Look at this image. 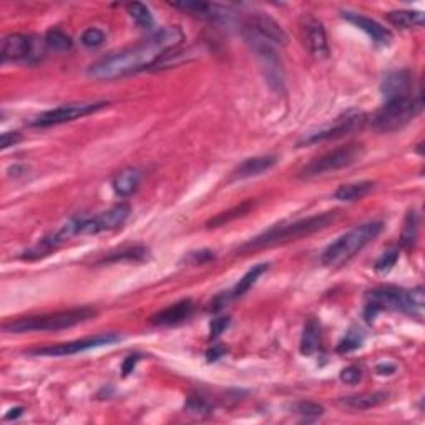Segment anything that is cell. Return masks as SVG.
Returning <instances> with one entry per match:
<instances>
[{
	"mask_svg": "<svg viewBox=\"0 0 425 425\" xmlns=\"http://www.w3.org/2000/svg\"><path fill=\"white\" fill-rule=\"evenodd\" d=\"M181 42L183 32L178 27L160 28L138 44L100 58L88 69V75L95 80H117L138 74L160 63L161 58L167 57Z\"/></svg>",
	"mask_w": 425,
	"mask_h": 425,
	"instance_id": "cell-1",
	"label": "cell"
},
{
	"mask_svg": "<svg viewBox=\"0 0 425 425\" xmlns=\"http://www.w3.org/2000/svg\"><path fill=\"white\" fill-rule=\"evenodd\" d=\"M338 218V211H327L321 212V215L309 216V218L292 221L288 224H276L271 229L262 233L248 243L241 246V251H256L271 248V246H278L289 243V241H297L304 236H311L314 233L322 231L327 226L334 223Z\"/></svg>",
	"mask_w": 425,
	"mask_h": 425,
	"instance_id": "cell-2",
	"label": "cell"
},
{
	"mask_svg": "<svg viewBox=\"0 0 425 425\" xmlns=\"http://www.w3.org/2000/svg\"><path fill=\"white\" fill-rule=\"evenodd\" d=\"M97 316V311L92 308H75L57 311L42 316H28L3 324V331L8 334H25V333H50V331L70 329L83 322L90 321Z\"/></svg>",
	"mask_w": 425,
	"mask_h": 425,
	"instance_id": "cell-3",
	"label": "cell"
},
{
	"mask_svg": "<svg viewBox=\"0 0 425 425\" xmlns=\"http://www.w3.org/2000/svg\"><path fill=\"white\" fill-rule=\"evenodd\" d=\"M384 229V224L381 221H371L364 223L360 226L351 229L349 233L342 235L326 248L321 256V262L327 267H341L349 262L357 253H360L365 246L372 243L381 231Z\"/></svg>",
	"mask_w": 425,
	"mask_h": 425,
	"instance_id": "cell-4",
	"label": "cell"
},
{
	"mask_svg": "<svg viewBox=\"0 0 425 425\" xmlns=\"http://www.w3.org/2000/svg\"><path fill=\"white\" fill-rule=\"evenodd\" d=\"M422 95H409L406 99L385 101L384 105L372 115L371 125L381 133H390L403 128L422 112Z\"/></svg>",
	"mask_w": 425,
	"mask_h": 425,
	"instance_id": "cell-5",
	"label": "cell"
},
{
	"mask_svg": "<svg viewBox=\"0 0 425 425\" xmlns=\"http://www.w3.org/2000/svg\"><path fill=\"white\" fill-rule=\"evenodd\" d=\"M364 144L360 143H349L344 144V147L335 148L324 153V155L317 156L312 161H309L306 167L301 169L299 176L301 178H314L326 175V173L338 172L346 167H351L364 156Z\"/></svg>",
	"mask_w": 425,
	"mask_h": 425,
	"instance_id": "cell-6",
	"label": "cell"
},
{
	"mask_svg": "<svg viewBox=\"0 0 425 425\" xmlns=\"http://www.w3.org/2000/svg\"><path fill=\"white\" fill-rule=\"evenodd\" d=\"M131 208L125 203L115 205L110 210L101 211L95 216H75L69 219L75 236H87V235H99V233L112 231V229L120 228L126 219H128Z\"/></svg>",
	"mask_w": 425,
	"mask_h": 425,
	"instance_id": "cell-7",
	"label": "cell"
},
{
	"mask_svg": "<svg viewBox=\"0 0 425 425\" xmlns=\"http://www.w3.org/2000/svg\"><path fill=\"white\" fill-rule=\"evenodd\" d=\"M381 311H397L406 312L410 316L409 294L406 289H399L394 286H382L376 288L372 291H367L365 294V309L364 316L369 322L377 316Z\"/></svg>",
	"mask_w": 425,
	"mask_h": 425,
	"instance_id": "cell-8",
	"label": "cell"
},
{
	"mask_svg": "<svg viewBox=\"0 0 425 425\" xmlns=\"http://www.w3.org/2000/svg\"><path fill=\"white\" fill-rule=\"evenodd\" d=\"M110 101H75V103H67L57 108L49 110V112L40 113L38 117L31 122V126L35 128H49V126L62 125V123L74 122L76 118H83L87 115L100 112L101 108L108 106Z\"/></svg>",
	"mask_w": 425,
	"mask_h": 425,
	"instance_id": "cell-9",
	"label": "cell"
},
{
	"mask_svg": "<svg viewBox=\"0 0 425 425\" xmlns=\"http://www.w3.org/2000/svg\"><path fill=\"white\" fill-rule=\"evenodd\" d=\"M243 37L248 42L254 53H256L258 60L261 62V67L265 69L266 78L269 82L271 87H274L276 90H281L284 85V75L281 69V62H279L278 53H276L273 44L256 35L253 31H249L248 27L243 28Z\"/></svg>",
	"mask_w": 425,
	"mask_h": 425,
	"instance_id": "cell-10",
	"label": "cell"
},
{
	"mask_svg": "<svg viewBox=\"0 0 425 425\" xmlns=\"http://www.w3.org/2000/svg\"><path fill=\"white\" fill-rule=\"evenodd\" d=\"M365 115L362 113H347L341 118H335L333 123L324 126H319L316 130H311L309 133H306L301 142L297 143L299 147H304V144H314V143H321L326 142V140H334V138H341L344 135L354 133V131L360 130L365 125Z\"/></svg>",
	"mask_w": 425,
	"mask_h": 425,
	"instance_id": "cell-11",
	"label": "cell"
},
{
	"mask_svg": "<svg viewBox=\"0 0 425 425\" xmlns=\"http://www.w3.org/2000/svg\"><path fill=\"white\" fill-rule=\"evenodd\" d=\"M120 341H122V335H118V334H113V333L99 334V335H93V338L78 339V341L42 347V349L31 351L28 354L49 356V357H65V356H74V354H78V352H85L90 349H99V347L112 346V344L120 342Z\"/></svg>",
	"mask_w": 425,
	"mask_h": 425,
	"instance_id": "cell-12",
	"label": "cell"
},
{
	"mask_svg": "<svg viewBox=\"0 0 425 425\" xmlns=\"http://www.w3.org/2000/svg\"><path fill=\"white\" fill-rule=\"evenodd\" d=\"M244 27H248L249 31H253L256 35L265 38V40H267L273 45L283 47L288 44V33L283 31L281 25L276 22L273 17L261 14V12L251 15L249 19L246 20Z\"/></svg>",
	"mask_w": 425,
	"mask_h": 425,
	"instance_id": "cell-13",
	"label": "cell"
},
{
	"mask_svg": "<svg viewBox=\"0 0 425 425\" xmlns=\"http://www.w3.org/2000/svg\"><path fill=\"white\" fill-rule=\"evenodd\" d=\"M0 55L3 62H27L35 55V40L24 33H10L3 38Z\"/></svg>",
	"mask_w": 425,
	"mask_h": 425,
	"instance_id": "cell-14",
	"label": "cell"
},
{
	"mask_svg": "<svg viewBox=\"0 0 425 425\" xmlns=\"http://www.w3.org/2000/svg\"><path fill=\"white\" fill-rule=\"evenodd\" d=\"M342 17L347 20V22L356 25L359 31H362L365 35L371 37L374 44L389 45L390 42L394 40L392 32H390L388 27H384V25L377 22V20L369 19V17H365L362 14H356V12H349V10H344Z\"/></svg>",
	"mask_w": 425,
	"mask_h": 425,
	"instance_id": "cell-15",
	"label": "cell"
},
{
	"mask_svg": "<svg viewBox=\"0 0 425 425\" xmlns=\"http://www.w3.org/2000/svg\"><path fill=\"white\" fill-rule=\"evenodd\" d=\"M303 33L306 47H308V50L311 52L312 57L326 58L327 55H329L326 31L317 19H314L311 15L306 17L303 22Z\"/></svg>",
	"mask_w": 425,
	"mask_h": 425,
	"instance_id": "cell-16",
	"label": "cell"
},
{
	"mask_svg": "<svg viewBox=\"0 0 425 425\" xmlns=\"http://www.w3.org/2000/svg\"><path fill=\"white\" fill-rule=\"evenodd\" d=\"M382 97L385 101H392L399 99H406L412 95V75L407 70L390 72L385 75L381 85Z\"/></svg>",
	"mask_w": 425,
	"mask_h": 425,
	"instance_id": "cell-17",
	"label": "cell"
},
{
	"mask_svg": "<svg viewBox=\"0 0 425 425\" xmlns=\"http://www.w3.org/2000/svg\"><path fill=\"white\" fill-rule=\"evenodd\" d=\"M194 311V303L191 299H183L180 303L168 306L163 311L151 316V322L156 326H176L191 317Z\"/></svg>",
	"mask_w": 425,
	"mask_h": 425,
	"instance_id": "cell-18",
	"label": "cell"
},
{
	"mask_svg": "<svg viewBox=\"0 0 425 425\" xmlns=\"http://www.w3.org/2000/svg\"><path fill=\"white\" fill-rule=\"evenodd\" d=\"M276 163H278V158L273 155L248 158L235 169V173H233V180H248V178L259 176L262 175V173L269 172Z\"/></svg>",
	"mask_w": 425,
	"mask_h": 425,
	"instance_id": "cell-19",
	"label": "cell"
},
{
	"mask_svg": "<svg viewBox=\"0 0 425 425\" xmlns=\"http://www.w3.org/2000/svg\"><path fill=\"white\" fill-rule=\"evenodd\" d=\"M143 173L137 168H126L113 178V191L122 198H128L137 193L142 185Z\"/></svg>",
	"mask_w": 425,
	"mask_h": 425,
	"instance_id": "cell-20",
	"label": "cell"
},
{
	"mask_svg": "<svg viewBox=\"0 0 425 425\" xmlns=\"http://www.w3.org/2000/svg\"><path fill=\"white\" fill-rule=\"evenodd\" d=\"M388 397H389L388 392L377 390V392H362L357 395H349V397L341 399V403L342 406L349 407L352 410H369L377 406H382V403L388 401Z\"/></svg>",
	"mask_w": 425,
	"mask_h": 425,
	"instance_id": "cell-21",
	"label": "cell"
},
{
	"mask_svg": "<svg viewBox=\"0 0 425 425\" xmlns=\"http://www.w3.org/2000/svg\"><path fill=\"white\" fill-rule=\"evenodd\" d=\"M172 7L180 8L183 12H188L191 15L201 17V19H211V20H218L226 14V8L216 6V3H206V2H175L172 3Z\"/></svg>",
	"mask_w": 425,
	"mask_h": 425,
	"instance_id": "cell-22",
	"label": "cell"
},
{
	"mask_svg": "<svg viewBox=\"0 0 425 425\" xmlns=\"http://www.w3.org/2000/svg\"><path fill=\"white\" fill-rule=\"evenodd\" d=\"M319 344H321V324H319L317 319H309L303 329V335H301V354L312 356L319 349Z\"/></svg>",
	"mask_w": 425,
	"mask_h": 425,
	"instance_id": "cell-23",
	"label": "cell"
},
{
	"mask_svg": "<svg viewBox=\"0 0 425 425\" xmlns=\"http://www.w3.org/2000/svg\"><path fill=\"white\" fill-rule=\"evenodd\" d=\"M376 183L372 181H359V183H349V185H342L335 190L334 198L338 201H357V199L367 197L374 190Z\"/></svg>",
	"mask_w": 425,
	"mask_h": 425,
	"instance_id": "cell-24",
	"label": "cell"
},
{
	"mask_svg": "<svg viewBox=\"0 0 425 425\" xmlns=\"http://www.w3.org/2000/svg\"><path fill=\"white\" fill-rule=\"evenodd\" d=\"M388 20L395 27L419 28L424 27V14L419 10H394L388 14Z\"/></svg>",
	"mask_w": 425,
	"mask_h": 425,
	"instance_id": "cell-25",
	"label": "cell"
},
{
	"mask_svg": "<svg viewBox=\"0 0 425 425\" xmlns=\"http://www.w3.org/2000/svg\"><path fill=\"white\" fill-rule=\"evenodd\" d=\"M253 208H254V201H253V199H248V201L241 203L240 206H235L233 210L219 212L218 216H215V218L208 221V226H210V228L224 226V224L231 223V221L241 218V216H246L251 210H253Z\"/></svg>",
	"mask_w": 425,
	"mask_h": 425,
	"instance_id": "cell-26",
	"label": "cell"
},
{
	"mask_svg": "<svg viewBox=\"0 0 425 425\" xmlns=\"http://www.w3.org/2000/svg\"><path fill=\"white\" fill-rule=\"evenodd\" d=\"M267 267H269V266H267L266 262H261V265H256V266L251 267L248 273H246V274L243 276V278L240 279V283L236 284L235 289H233V291H229V292H231V296H233V297L244 296L246 292H248L249 289L253 288L254 284H256L258 279L261 278V276L266 273Z\"/></svg>",
	"mask_w": 425,
	"mask_h": 425,
	"instance_id": "cell-27",
	"label": "cell"
},
{
	"mask_svg": "<svg viewBox=\"0 0 425 425\" xmlns=\"http://www.w3.org/2000/svg\"><path fill=\"white\" fill-rule=\"evenodd\" d=\"M419 236V215L415 210H410L407 212L406 219H403V228L401 235V243L406 248H412L417 241Z\"/></svg>",
	"mask_w": 425,
	"mask_h": 425,
	"instance_id": "cell-28",
	"label": "cell"
},
{
	"mask_svg": "<svg viewBox=\"0 0 425 425\" xmlns=\"http://www.w3.org/2000/svg\"><path fill=\"white\" fill-rule=\"evenodd\" d=\"M126 12H128V15L133 19V22L137 24L140 28L150 31V28H153V25H155V19H153L150 8L144 6V3L131 2L126 6Z\"/></svg>",
	"mask_w": 425,
	"mask_h": 425,
	"instance_id": "cell-29",
	"label": "cell"
},
{
	"mask_svg": "<svg viewBox=\"0 0 425 425\" xmlns=\"http://www.w3.org/2000/svg\"><path fill=\"white\" fill-rule=\"evenodd\" d=\"M44 42L50 50H53V52H69L72 45H74L72 38L62 31H57V28L47 32Z\"/></svg>",
	"mask_w": 425,
	"mask_h": 425,
	"instance_id": "cell-30",
	"label": "cell"
},
{
	"mask_svg": "<svg viewBox=\"0 0 425 425\" xmlns=\"http://www.w3.org/2000/svg\"><path fill=\"white\" fill-rule=\"evenodd\" d=\"M364 344V333L359 329H351L347 331L346 335L341 339V342L338 344V352L339 354H349L359 349Z\"/></svg>",
	"mask_w": 425,
	"mask_h": 425,
	"instance_id": "cell-31",
	"label": "cell"
},
{
	"mask_svg": "<svg viewBox=\"0 0 425 425\" xmlns=\"http://www.w3.org/2000/svg\"><path fill=\"white\" fill-rule=\"evenodd\" d=\"M185 410L188 412L190 415L205 417V415H210L212 412V406L206 401V399L199 397V395H191L188 401H186Z\"/></svg>",
	"mask_w": 425,
	"mask_h": 425,
	"instance_id": "cell-32",
	"label": "cell"
},
{
	"mask_svg": "<svg viewBox=\"0 0 425 425\" xmlns=\"http://www.w3.org/2000/svg\"><path fill=\"white\" fill-rule=\"evenodd\" d=\"M409 294V306H410V316L422 317L424 316V306H425V292L422 286H417L407 291Z\"/></svg>",
	"mask_w": 425,
	"mask_h": 425,
	"instance_id": "cell-33",
	"label": "cell"
},
{
	"mask_svg": "<svg viewBox=\"0 0 425 425\" xmlns=\"http://www.w3.org/2000/svg\"><path fill=\"white\" fill-rule=\"evenodd\" d=\"M397 259H399V249L397 248H390V249L384 251V253L381 254L379 259L376 261V265H374V269H376L377 273H381V274L389 273V271L395 266Z\"/></svg>",
	"mask_w": 425,
	"mask_h": 425,
	"instance_id": "cell-34",
	"label": "cell"
},
{
	"mask_svg": "<svg viewBox=\"0 0 425 425\" xmlns=\"http://www.w3.org/2000/svg\"><path fill=\"white\" fill-rule=\"evenodd\" d=\"M80 42H82V45L88 47V49H97V47H100L105 42V33L100 28L90 27L82 33Z\"/></svg>",
	"mask_w": 425,
	"mask_h": 425,
	"instance_id": "cell-35",
	"label": "cell"
},
{
	"mask_svg": "<svg viewBox=\"0 0 425 425\" xmlns=\"http://www.w3.org/2000/svg\"><path fill=\"white\" fill-rule=\"evenodd\" d=\"M148 251L143 246H135V248H128L122 251L120 254H113V256L105 258L103 262H112V261H122V259H143L147 256Z\"/></svg>",
	"mask_w": 425,
	"mask_h": 425,
	"instance_id": "cell-36",
	"label": "cell"
},
{
	"mask_svg": "<svg viewBox=\"0 0 425 425\" xmlns=\"http://www.w3.org/2000/svg\"><path fill=\"white\" fill-rule=\"evenodd\" d=\"M296 410L297 414H301L306 419H316L324 414V407L316 402H299L296 406Z\"/></svg>",
	"mask_w": 425,
	"mask_h": 425,
	"instance_id": "cell-37",
	"label": "cell"
},
{
	"mask_svg": "<svg viewBox=\"0 0 425 425\" xmlns=\"http://www.w3.org/2000/svg\"><path fill=\"white\" fill-rule=\"evenodd\" d=\"M341 381L351 385L359 384L362 381V371H360V367H356V365H349V367L341 371Z\"/></svg>",
	"mask_w": 425,
	"mask_h": 425,
	"instance_id": "cell-38",
	"label": "cell"
},
{
	"mask_svg": "<svg viewBox=\"0 0 425 425\" xmlns=\"http://www.w3.org/2000/svg\"><path fill=\"white\" fill-rule=\"evenodd\" d=\"M228 327H229V317H216V319H212V322H211V326H210L211 339L219 338V335L223 334L224 331L228 329Z\"/></svg>",
	"mask_w": 425,
	"mask_h": 425,
	"instance_id": "cell-39",
	"label": "cell"
},
{
	"mask_svg": "<svg viewBox=\"0 0 425 425\" xmlns=\"http://www.w3.org/2000/svg\"><path fill=\"white\" fill-rule=\"evenodd\" d=\"M215 258L212 251L210 249H201V251H191L188 256V262L191 265H201V262L210 261V259Z\"/></svg>",
	"mask_w": 425,
	"mask_h": 425,
	"instance_id": "cell-40",
	"label": "cell"
},
{
	"mask_svg": "<svg viewBox=\"0 0 425 425\" xmlns=\"http://www.w3.org/2000/svg\"><path fill=\"white\" fill-rule=\"evenodd\" d=\"M20 142V133H17V131H6V133H2V137H0V144H2V148L6 150L8 147H14Z\"/></svg>",
	"mask_w": 425,
	"mask_h": 425,
	"instance_id": "cell-41",
	"label": "cell"
},
{
	"mask_svg": "<svg viewBox=\"0 0 425 425\" xmlns=\"http://www.w3.org/2000/svg\"><path fill=\"white\" fill-rule=\"evenodd\" d=\"M138 360H140V356L138 354L126 357L125 362H123V376H130V374L135 371V367H137Z\"/></svg>",
	"mask_w": 425,
	"mask_h": 425,
	"instance_id": "cell-42",
	"label": "cell"
},
{
	"mask_svg": "<svg viewBox=\"0 0 425 425\" xmlns=\"http://www.w3.org/2000/svg\"><path fill=\"white\" fill-rule=\"evenodd\" d=\"M224 354H226V349H224V347L212 346V347H210V349L206 351V359L211 362V360L221 359V356H224Z\"/></svg>",
	"mask_w": 425,
	"mask_h": 425,
	"instance_id": "cell-43",
	"label": "cell"
},
{
	"mask_svg": "<svg viewBox=\"0 0 425 425\" xmlns=\"http://www.w3.org/2000/svg\"><path fill=\"white\" fill-rule=\"evenodd\" d=\"M24 173H27V167H22V165H14V167L8 169V175L10 176H22Z\"/></svg>",
	"mask_w": 425,
	"mask_h": 425,
	"instance_id": "cell-44",
	"label": "cell"
},
{
	"mask_svg": "<svg viewBox=\"0 0 425 425\" xmlns=\"http://www.w3.org/2000/svg\"><path fill=\"white\" fill-rule=\"evenodd\" d=\"M8 412H10V414L6 415V420H12V419L20 417V415L24 414V409H22V407H17V409H12V410H8Z\"/></svg>",
	"mask_w": 425,
	"mask_h": 425,
	"instance_id": "cell-45",
	"label": "cell"
},
{
	"mask_svg": "<svg viewBox=\"0 0 425 425\" xmlns=\"http://www.w3.org/2000/svg\"><path fill=\"white\" fill-rule=\"evenodd\" d=\"M395 371V367L394 365H377V372L379 374H382V376H384V374H392Z\"/></svg>",
	"mask_w": 425,
	"mask_h": 425,
	"instance_id": "cell-46",
	"label": "cell"
}]
</instances>
